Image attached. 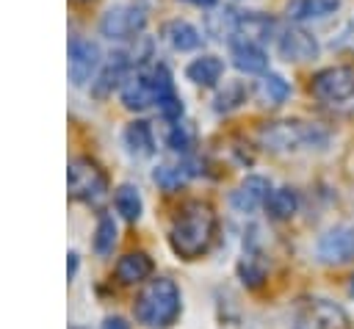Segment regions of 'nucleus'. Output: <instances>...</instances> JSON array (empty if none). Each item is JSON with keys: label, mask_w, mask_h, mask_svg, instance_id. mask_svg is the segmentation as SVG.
Listing matches in <instances>:
<instances>
[{"label": "nucleus", "mask_w": 354, "mask_h": 329, "mask_svg": "<svg viewBox=\"0 0 354 329\" xmlns=\"http://www.w3.org/2000/svg\"><path fill=\"white\" fill-rule=\"evenodd\" d=\"M213 238H216V213L210 205L188 202L183 205V210H177L171 229H169V243L180 257L194 260L205 254Z\"/></svg>", "instance_id": "f257e3e1"}, {"label": "nucleus", "mask_w": 354, "mask_h": 329, "mask_svg": "<svg viewBox=\"0 0 354 329\" xmlns=\"http://www.w3.org/2000/svg\"><path fill=\"white\" fill-rule=\"evenodd\" d=\"M133 312L141 323L152 326V329H166L174 323V318L180 315V288L166 279V276H158L152 279L136 299L133 304Z\"/></svg>", "instance_id": "f03ea898"}, {"label": "nucleus", "mask_w": 354, "mask_h": 329, "mask_svg": "<svg viewBox=\"0 0 354 329\" xmlns=\"http://www.w3.org/2000/svg\"><path fill=\"white\" fill-rule=\"evenodd\" d=\"M257 138L266 149L285 152V149L326 144V130H321L318 124H307V122H271L260 127Z\"/></svg>", "instance_id": "7ed1b4c3"}, {"label": "nucleus", "mask_w": 354, "mask_h": 329, "mask_svg": "<svg viewBox=\"0 0 354 329\" xmlns=\"http://www.w3.org/2000/svg\"><path fill=\"white\" fill-rule=\"evenodd\" d=\"M66 185H69V196L80 199V202H100L105 196V191H108L102 169L88 158H75L69 163Z\"/></svg>", "instance_id": "20e7f679"}, {"label": "nucleus", "mask_w": 354, "mask_h": 329, "mask_svg": "<svg viewBox=\"0 0 354 329\" xmlns=\"http://www.w3.org/2000/svg\"><path fill=\"white\" fill-rule=\"evenodd\" d=\"M310 91L321 102H346L354 97V66H326L313 75Z\"/></svg>", "instance_id": "39448f33"}, {"label": "nucleus", "mask_w": 354, "mask_h": 329, "mask_svg": "<svg viewBox=\"0 0 354 329\" xmlns=\"http://www.w3.org/2000/svg\"><path fill=\"white\" fill-rule=\"evenodd\" d=\"M144 25H147L144 8L130 6V3H122V6H113V8H108L102 14L100 30L111 41H124V39H133L136 33H141Z\"/></svg>", "instance_id": "423d86ee"}, {"label": "nucleus", "mask_w": 354, "mask_h": 329, "mask_svg": "<svg viewBox=\"0 0 354 329\" xmlns=\"http://www.w3.org/2000/svg\"><path fill=\"white\" fill-rule=\"evenodd\" d=\"M293 329H351V321L343 312V307L315 299L299 312Z\"/></svg>", "instance_id": "0eeeda50"}, {"label": "nucleus", "mask_w": 354, "mask_h": 329, "mask_svg": "<svg viewBox=\"0 0 354 329\" xmlns=\"http://www.w3.org/2000/svg\"><path fill=\"white\" fill-rule=\"evenodd\" d=\"M318 260L326 265H343L354 260V227H335L318 241Z\"/></svg>", "instance_id": "6e6552de"}, {"label": "nucleus", "mask_w": 354, "mask_h": 329, "mask_svg": "<svg viewBox=\"0 0 354 329\" xmlns=\"http://www.w3.org/2000/svg\"><path fill=\"white\" fill-rule=\"evenodd\" d=\"M97 69H100L97 44L86 41V39H72V44H69V80L75 86H83L94 77Z\"/></svg>", "instance_id": "1a4fd4ad"}, {"label": "nucleus", "mask_w": 354, "mask_h": 329, "mask_svg": "<svg viewBox=\"0 0 354 329\" xmlns=\"http://www.w3.org/2000/svg\"><path fill=\"white\" fill-rule=\"evenodd\" d=\"M277 50L285 61H310L318 55V41L307 33V30H299V28H290V30H282L279 39H277Z\"/></svg>", "instance_id": "9d476101"}, {"label": "nucleus", "mask_w": 354, "mask_h": 329, "mask_svg": "<svg viewBox=\"0 0 354 329\" xmlns=\"http://www.w3.org/2000/svg\"><path fill=\"white\" fill-rule=\"evenodd\" d=\"M230 58H232V66L246 75H257V72L268 69V55L263 53V47L257 41H249V39H232Z\"/></svg>", "instance_id": "9b49d317"}, {"label": "nucleus", "mask_w": 354, "mask_h": 329, "mask_svg": "<svg viewBox=\"0 0 354 329\" xmlns=\"http://www.w3.org/2000/svg\"><path fill=\"white\" fill-rule=\"evenodd\" d=\"M268 191H271L268 180L260 177V174H252V177H246V180L232 191L230 205H232L238 213H252V210H257L260 205H266Z\"/></svg>", "instance_id": "f8f14e48"}, {"label": "nucleus", "mask_w": 354, "mask_h": 329, "mask_svg": "<svg viewBox=\"0 0 354 329\" xmlns=\"http://www.w3.org/2000/svg\"><path fill=\"white\" fill-rule=\"evenodd\" d=\"M119 97L127 108L133 111H144L155 102V86H152V77H149V69L147 72H136L130 77H124L122 88H119Z\"/></svg>", "instance_id": "ddd939ff"}, {"label": "nucleus", "mask_w": 354, "mask_h": 329, "mask_svg": "<svg viewBox=\"0 0 354 329\" xmlns=\"http://www.w3.org/2000/svg\"><path fill=\"white\" fill-rule=\"evenodd\" d=\"M340 8V0H288L285 14L293 22H318L332 17Z\"/></svg>", "instance_id": "4468645a"}, {"label": "nucleus", "mask_w": 354, "mask_h": 329, "mask_svg": "<svg viewBox=\"0 0 354 329\" xmlns=\"http://www.w3.org/2000/svg\"><path fill=\"white\" fill-rule=\"evenodd\" d=\"M152 274V260L144 252H127L116 263V279L122 285H136Z\"/></svg>", "instance_id": "2eb2a0df"}, {"label": "nucleus", "mask_w": 354, "mask_h": 329, "mask_svg": "<svg viewBox=\"0 0 354 329\" xmlns=\"http://www.w3.org/2000/svg\"><path fill=\"white\" fill-rule=\"evenodd\" d=\"M224 75V61L216 58V55H202V58H194L188 66H185V77L196 86H216Z\"/></svg>", "instance_id": "dca6fc26"}, {"label": "nucleus", "mask_w": 354, "mask_h": 329, "mask_svg": "<svg viewBox=\"0 0 354 329\" xmlns=\"http://www.w3.org/2000/svg\"><path fill=\"white\" fill-rule=\"evenodd\" d=\"M163 36H166V41H169L174 50H180V53H185V50H196L199 41H202L199 30H196L191 22H185V19H171V22H166Z\"/></svg>", "instance_id": "f3484780"}, {"label": "nucleus", "mask_w": 354, "mask_h": 329, "mask_svg": "<svg viewBox=\"0 0 354 329\" xmlns=\"http://www.w3.org/2000/svg\"><path fill=\"white\" fill-rule=\"evenodd\" d=\"M124 144L138 158H149L155 152V135H152L147 122H130L124 127Z\"/></svg>", "instance_id": "a211bd4d"}, {"label": "nucleus", "mask_w": 354, "mask_h": 329, "mask_svg": "<svg viewBox=\"0 0 354 329\" xmlns=\"http://www.w3.org/2000/svg\"><path fill=\"white\" fill-rule=\"evenodd\" d=\"M274 30V19L263 17V14H238V25H235V36L249 39V41H263L271 39L268 33Z\"/></svg>", "instance_id": "6ab92c4d"}, {"label": "nucleus", "mask_w": 354, "mask_h": 329, "mask_svg": "<svg viewBox=\"0 0 354 329\" xmlns=\"http://www.w3.org/2000/svg\"><path fill=\"white\" fill-rule=\"evenodd\" d=\"M296 207H299V194H296L293 188H288V185L271 191L268 199H266V210H268V216L277 218V221L290 218V216L296 213Z\"/></svg>", "instance_id": "aec40b11"}, {"label": "nucleus", "mask_w": 354, "mask_h": 329, "mask_svg": "<svg viewBox=\"0 0 354 329\" xmlns=\"http://www.w3.org/2000/svg\"><path fill=\"white\" fill-rule=\"evenodd\" d=\"M288 94H290V86H288V80L285 77H279V75H263V80L257 83V97L266 102V105H282L285 100H288Z\"/></svg>", "instance_id": "412c9836"}, {"label": "nucleus", "mask_w": 354, "mask_h": 329, "mask_svg": "<svg viewBox=\"0 0 354 329\" xmlns=\"http://www.w3.org/2000/svg\"><path fill=\"white\" fill-rule=\"evenodd\" d=\"M124 69H127V58H124V53H113V55H111V61L105 64V69L97 75L94 94H100V97H102V94H108V91H111V86L122 80Z\"/></svg>", "instance_id": "4be33fe9"}, {"label": "nucleus", "mask_w": 354, "mask_h": 329, "mask_svg": "<svg viewBox=\"0 0 354 329\" xmlns=\"http://www.w3.org/2000/svg\"><path fill=\"white\" fill-rule=\"evenodd\" d=\"M113 202H116V210H119L127 221H136V218L141 216V196H138V188H133V185H119Z\"/></svg>", "instance_id": "5701e85b"}, {"label": "nucleus", "mask_w": 354, "mask_h": 329, "mask_svg": "<svg viewBox=\"0 0 354 329\" xmlns=\"http://www.w3.org/2000/svg\"><path fill=\"white\" fill-rule=\"evenodd\" d=\"M238 274H241L243 285L257 288V285H263V279H266V263H263L257 254H243V260L238 263Z\"/></svg>", "instance_id": "b1692460"}, {"label": "nucleus", "mask_w": 354, "mask_h": 329, "mask_svg": "<svg viewBox=\"0 0 354 329\" xmlns=\"http://www.w3.org/2000/svg\"><path fill=\"white\" fill-rule=\"evenodd\" d=\"M113 241H116V224L111 216H100L97 221V235H94V249L97 254H108L113 249Z\"/></svg>", "instance_id": "393cba45"}, {"label": "nucleus", "mask_w": 354, "mask_h": 329, "mask_svg": "<svg viewBox=\"0 0 354 329\" xmlns=\"http://www.w3.org/2000/svg\"><path fill=\"white\" fill-rule=\"evenodd\" d=\"M243 100H246L243 83H227L224 91H218V97H216V108H218V111H232V108H238Z\"/></svg>", "instance_id": "a878e982"}, {"label": "nucleus", "mask_w": 354, "mask_h": 329, "mask_svg": "<svg viewBox=\"0 0 354 329\" xmlns=\"http://www.w3.org/2000/svg\"><path fill=\"white\" fill-rule=\"evenodd\" d=\"M152 180L163 188V191H177L183 182H185V171L183 169H174V166H158Z\"/></svg>", "instance_id": "bb28decb"}, {"label": "nucleus", "mask_w": 354, "mask_h": 329, "mask_svg": "<svg viewBox=\"0 0 354 329\" xmlns=\"http://www.w3.org/2000/svg\"><path fill=\"white\" fill-rule=\"evenodd\" d=\"M158 111H160L163 119L174 122V119H180V113H183V102H180V97L171 91V94H166V97L158 100Z\"/></svg>", "instance_id": "cd10ccee"}, {"label": "nucleus", "mask_w": 354, "mask_h": 329, "mask_svg": "<svg viewBox=\"0 0 354 329\" xmlns=\"http://www.w3.org/2000/svg\"><path fill=\"white\" fill-rule=\"evenodd\" d=\"M169 147L171 149H185L188 147V135H185V130L180 124H174V130L169 133Z\"/></svg>", "instance_id": "c85d7f7f"}, {"label": "nucleus", "mask_w": 354, "mask_h": 329, "mask_svg": "<svg viewBox=\"0 0 354 329\" xmlns=\"http://www.w3.org/2000/svg\"><path fill=\"white\" fill-rule=\"evenodd\" d=\"M102 329H130L122 318H105V323H102Z\"/></svg>", "instance_id": "c756f323"}, {"label": "nucleus", "mask_w": 354, "mask_h": 329, "mask_svg": "<svg viewBox=\"0 0 354 329\" xmlns=\"http://www.w3.org/2000/svg\"><path fill=\"white\" fill-rule=\"evenodd\" d=\"M75 268H77V254H69V263H66V271H69V276L75 274Z\"/></svg>", "instance_id": "7c9ffc66"}, {"label": "nucleus", "mask_w": 354, "mask_h": 329, "mask_svg": "<svg viewBox=\"0 0 354 329\" xmlns=\"http://www.w3.org/2000/svg\"><path fill=\"white\" fill-rule=\"evenodd\" d=\"M185 3H194V6H205V8H207V6H213L216 0H185Z\"/></svg>", "instance_id": "2f4dec72"}, {"label": "nucleus", "mask_w": 354, "mask_h": 329, "mask_svg": "<svg viewBox=\"0 0 354 329\" xmlns=\"http://www.w3.org/2000/svg\"><path fill=\"white\" fill-rule=\"evenodd\" d=\"M348 293H351V296H354V279H351V285H348Z\"/></svg>", "instance_id": "473e14b6"}, {"label": "nucleus", "mask_w": 354, "mask_h": 329, "mask_svg": "<svg viewBox=\"0 0 354 329\" xmlns=\"http://www.w3.org/2000/svg\"><path fill=\"white\" fill-rule=\"evenodd\" d=\"M77 3H83V0H77Z\"/></svg>", "instance_id": "72a5a7b5"}]
</instances>
